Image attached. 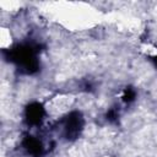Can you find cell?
Returning <instances> with one entry per match:
<instances>
[{"instance_id":"6da1fadb","label":"cell","mask_w":157,"mask_h":157,"mask_svg":"<svg viewBox=\"0 0 157 157\" xmlns=\"http://www.w3.org/2000/svg\"><path fill=\"white\" fill-rule=\"evenodd\" d=\"M38 48L33 44H21L10 52V59L27 74H33L38 70Z\"/></svg>"},{"instance_id":"7a4b0ae2","label":"cell","mask_w":157,"mask_h":157,"mask_svg":"<svg viewBox=\"0 0 157 157\" xmlns=\"http://www.w3.org/2000/svg\"><path fill=\"white\" fill-rule=\"evenodd\" d=\"M83 126V118L80 112H71L63 121V131L66 139H76Z\"/></svg>"},{"instance_id":"3957f363","label":"cell","mask_w":157,"mask_h":157,"mask_svg":"<svg viewBox=\"0 0 157 157\" xmlns=\"http://www.w3.org/2000/svg\"><path fill=\"white\" fill-rule=\"evenodd\" d=\"M45 115V110L43 108V105L38 102H33L29 103L25 110V117L28 124L31 125H39Z\"/></svg>"},{"instance_id":"277c9868","label":"cell","mask_w":157,"mask_h":157,"mask_svg":"<svg viewBox=\"0 0 157 157\" xmlns=\"http://www.w3.org/2000/svg\"><path fill=\"white\" fill-rule=\"evenodd\" d=\"M23 147L29 155H32L34 157H39L44 152V146H43L42 141L34 136H27L23 140Z\"/></svg>"},{"instance_id":"5b68a950","label":"cell","mask_w":157,"mask_h":157,"mask_svg":"<svg viewBox=\"0 0 157 157\" xmlns=\"http://www.w3.org/2000/svg\"><path fill=\"white\" fill-rule=\"evenodd\" d=\"M135 97H136V92L132 90V88H126L125 91H124V94H123V101L125 102V103H130V102H132L134 99H135Z\"/></svg>"},{"instance_id":"8992f818","label":"cell","mask_w":157,"mask_h":157,"mask_svg":"<svg viewBox=\"0 0 157 157\" xmlns=\"http://www.w3.org/2000/svg\"><path fill=\"white\" fill-rule=\"evenodd\" d=\"M155 63H156V65H157V55L155 56Z\"/></svg>"}]
</instances>
